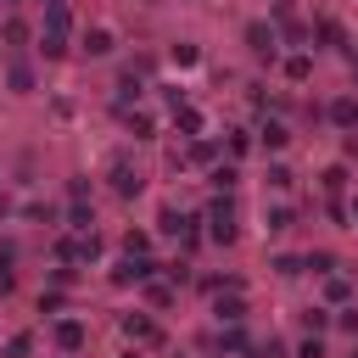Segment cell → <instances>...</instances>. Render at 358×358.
Returning <instances> with one entry per match:
<instances>
[{"mask_svg":"<svg viewBox=\"0 0 358 358\" xmlns=\"http://www.w3.org/2000/svg\"><path fill=\"white\" fill-rule=\"evenodd\" d=\"M179 129H185V134H201V112H196V106H179Z\"/></svg>","mask_w":358,"mask_h":358,"instance_id":"cell-30","label":"cell"},{"mask_svg":"<svg viewBox=\"0 0 358 358\" xmlns=\"http://www.w3.org/2000/svg\"><path fill=\"white\" fill-rule=\"evenodd\" d=\"M330 123L347 129V134H358V95H336L330 101Z\"/></svg>","mask_w":358,"mask_h":358,"instance_id":"cell-5","label":"cell"},{"mask_svg":"<svg viewBox=\"0 0 358 358\" xmlns=\"http://www.w3.org/2000/svg\"><path fill=\"white\" fill-rule=\"evenodd\" d=\"M352 358H358V347H352Z\"/></svg>","mask_w":358,"mask_h":358,"instance_id":"cell-40","label":"cell"},{"mask_svg":"<svg viewBox=\"0 0 358 358\" xmlns=\"http://www.w3.org/2000/svg\"><path fill=\"white\" fill-rule=\"evenodd\" d=\"M151 274H157V263H151V257H129V252H123V263L112 268V285H145Z\"/></svg>","mask_w":358,"mask_h":358,"instance_id":"cell-3","label":"cell"},{"mask_svg":"<svg viewBox=\"0 0 358 358\" xmlns=\"http://www.w3.org/2000/svg\"><path fill=\"white\" fill-rule=\"evenodd\" d=\"M28 352H34V336L22 330V336H11V341H6V352H0V358H28Z\"/></svg>","mask_w":358,"mask_h":358,"instance_id":"cell-26","label":"cell"},{"mask_svg":"<svg viewBox=\"0 0 358 358\" xmlns=\"http://www.w3.org/2000/svg\"><path fill=\"white\" fill-rule=\"evenodd\" d=\"M347 296H352V285H347L341 274H324V302H336V308H341Z\"/></svg>","mask_w":358,"mask_h":358,"instance_id":"cell-22","label":"cell"},{"mask_svg":"<svg viewBox=\"0 0 358 358\" xmlns=\"http://www.w3.org/2000/svg\"><path fill=\"white\" fill-rule=\"evenodd\" d=\"M336 330L358 336V302H341V308H336Z\"/></svg>","mask_w":358,"mask_h":358,"instance_id":"cell-25","label":"cell"},{"mask_svg":"<svg viewBox=\"0 0 358 358\" xmlns=\"http://www.w3.org/2000/svg\"><path fill=\"white\" fill-rule=\"evenodd\" d=\"M123 252H129V257H151V235H145V229H129V235H123Z\"/></svg>","mask_w":358,"mask_h":358,"instance_id":"cell-21","label":"cell"},{"mask_svg":"<svg viewBox=\"0 0 358 358\" xmlns=\"http://www.w3.org/2000/svg\"><path fill=\"white\" fill-rule=\"evenodd\" d=\"M207 229H213V241H218V246H229V241H235V207H229V190L207 207Z\"/></svg>","mask_w":358,"mask_h":358,"instance_id":"cell-1","label":"cell"},{"mask_svg":"<svg viewBox=\"0 0 358 358\" xmlns=\"http://www.w3.org/2000/svg\"><path fill=\"white\" fill-rule=\"evenodd\" d=\"M218 347H224V352H246V336H241V330H235V324H229V330H224V336H218Z\"/></svg>","mask_w":358,"mask_h":358,"instance_id":"cell-33","label":"cell"},{"mask_svg":"<svg viewBox=\"0 0 358 358\" xmlns=\"http://www.w3.org/2000/svg\"><path fill=\"white\" fill-rule=\"evenodd\" d=\"M112 190L117 196H140V173L129 168V157H112Z\"/></svg>","mask_w":358,"mask_h":358,"instance_id":"cell-6","label":"cell"},{"mask_svg":"<svg viewBox=\"0 0 358 358\" xmlns=\"http://www.w3.org/2000/svg\"><path fill=\"white\" fill-rule=\"evenodd\" d=\"M34 50H39V56H45V62H62V56H67V34H56V28H45V34H39V45H34Z\"/></svg>","mask_w":358,"mask_h":358,"instance_id":"cell-12","label":"cell"},{"mask_svg":"<svg viewBox=\"0 0 358 358\" xmlns=\"http://www.w3.org/2000/svg\"><path fill=\"white\" fill-rule=\"evenodd\" d=\"M246 45H252V56L274 62V50H280V28H274V22H246Z\"/></svg>","mask_w":358,"mask_h":358,"instance_id":"cell-2","label":"cell"},{"mask_svg":"<svg viewBox=\"0 0 358 358\" xmlns=\"http://www.w3.org/2000/svg\"><path fill=\"white\" fill-rule=\"evenodd\" d=\"M257 140H263V151H285V145H291V129H285L280 117H268V123L257 129Z\"/></svg>","mask_w":358,"mask_h":358,"instance_id":"cell-10","label":"cell"},{"mask_svg":"<svg viewBox=\"0 0 358 358\" xmlns=\"http://www.w3.org/2000/svg\"><path fill=\"white\" fill-rule=\"evenodd\" d=\"M302 268H308V274H336V257H330V252H308Z\"/></svg>","mask_w":358,"mask_h":358,"instance_id":"cell-24","label":"cell"},{"mask_svg":"<svg viewBox=\"0 0 358 358\" xmlns=\"http://www.w3.org/2000/svg\"><path fill=\"white\" fill-rule=\"evenodd\" d=\"M17 263V241H0V268H11Z\"/></svg>","mask_w":358,"mask_h":358,"instance_id":"cell-36","label":"cell"},{"mask_svg":"<svg viewBox=\"0 0 358 358\" xmlns=\"http://www.w3.org/2000/svg\"><path fill=\"white\" fill-rule=\"evenodd\" d=\"M145 296H151L157 308H168V302H173V291H168V285H151V280H145Z\"/></svg>","mask_w":358,"mask_h":358,"instance_id":"cell-35","label":"cell"},{"mask_svg":"<svg viewBox=\"0 0 358 358\" xmlns=\"http://www.w3.org/2000/svg\"><path fill=\"white\" fill-rule=\"evenodd\" d=\"M252 151V134L246 129H229V157H246Z\"/></svg>","mask_w":358,"mask_h":358,"instance_id":"cell-31","label":"cell"},{"mask_svg":"<svg viewBox=\"0 0 358 358\" xmlns=\"http://www.w3.org/2000/svg\"><path fill=\"white\" fill-rule=\"evenodd\" d=\"M319 185H324L330 196H341V190H347V168H341V162H330V168L319 173Z\"/></svg>","mask_w":358,"mask_h":358,"instance_id":"cell-19","label":"cell"},{"mask_svg":"<svg viewBox=\"0 0 358 358\" xmlns=\"http://www.w3.org/2000/svg\"><path fill=\"white\" fill-rule=\"evenodd\" d=\"M0 39H6V45H22V39H28V22H22V17H6V22H0Z\"/></svg>","mask_w":358,"mask_h":358,"instance_id":"cell-23","label":"cell"},{"mask_svg":"<svg viewBox=\"0 0 358 358\" xmlns=\"http://www.w3.org/2000/svg\"><path fill=\"white\" fill-rule=\"evenodd\" d=\"M140 90H145L140 73H123V78H117V112H129V101H140Z\"/></svg>","mask_w":358,"mask_h":358,"instance_id":"cell-15","label":"cell"},{"mask_svg":"<svg viewBox=\"0 0 358 358\" xmlns=\"http://www.w3.org/2000/svg\"><path fill=\"white\" fill-rule=\"evenodd\" d=\"M168 62H173V67H196V62H201V50L179 39V45H168Z\"/></svg>","mask_w":358,"mask_h":358,"instance_id":"cell-17","label":"cell"},{"mask_svg":"<svg viewBox=\"0 0 358 358\" xmlns=\"http://www.w3.org/2000/svg\"><path fill=\"white\" fill-rule=\"evenodd\" d=\"M296 358H324V341H319V336H308V341H296Z\"/></svg>","mask_w":358,"mask_h":358,"instance_id":"cell-34","label":"cell"},{"mask_svg":"<svg viewBox=\"0 0 358 358\" xmlns=\"http://www.w3.org/2000/svg\"><path fill=\"white\" fill-rule=\"evenodd\" d=\"M6 213H11V201H6V196H0V218H6Z\"/></svg>","mask_w":358,"mask_h":358,"instance_id":"cell-38","label":"cell"},{"mask_svg":"<svg viewBox=\"0 0 358 358\" xmlns=\"http://www.w3.org/2000/svg\"><path fill=\"white\" fill-rule=\"evenodd\" d=\"M11 291H17V274H11V268H0V296H11Z\"/></svg>","mask_w":358,"mask_h":358,"instance_id":"cell-37","label":"cell"},{"mask_svg":"<svg viewBox=\"0 0 358 358\" xmlns=\"http://www.w3.org/2000/svg\"><path fill=\"white\" fill-rule=\"evenodd\" d=\"M213 313H218V324H241V319H246V302H241V291H218Z\"/></svg>","mask_w":358,"mask_h":358,"instance_id":"cell-7","label":"cell"},{"mask_svg":"<svg viewBox=\"0 0 358 358\" xmlns=\"http://www.w3.org/2000/svg\"><path fill=\"white\" fill-rule=\"evenodd\" d=\"M50 336H56V347H62V352H78V347L90 341L84 319H56V330H50Z\"/></svg>","mask_w":358,"mask_h":358,"instance_id":"cell-4","label":"cell"},{"mask_svg":"<svg viewBox=\"0 0 358 358\" xmlns=\"http://www.w3.org/2000/svg\"><path fill=\"white\" fill-rule=\"evenodd\" d=\"M157 229H162V235H185V229H190V218H185V213H173V207H162Z\"/></svg>","mask_w":358,"mask_h":358,"instance_id":"cell-20","label":"cell"},{"mask_svg":"<svg viewBox=\"0 0 358 358\" xmlns=\"http://www.w3.org/2000/svg\"><path fill=\"white\" fill-rule=\"evenodd\" d=\"M213 185H218V190H235V185H241V173H235L229 162H218V168H213Z\"/></svg>","mask_w":358,"mask_h":358,"instance_id":"cell-27","label":"cell"},{"mask_svg":"<svg viewBox=\"0 0 358 358\" xmlns=\"http://www.w3.org/2000/svg\"><path fill=\"white\" fill-rule=\"evenodd\" d=\"M352 218H358V196H352Z\"/></svg>","mask_w":358,"mask_h":358,"instance_id":"cell-39","label":"cell"},{"mask_svg":"<svg viewBox=\"0 0 358 358\" xmlns=\"http://www.w3.org/2000/svg\"><path fill=\"white\" fill-rule=\"evenodd\" d=\"M313 34H319L324 45H336V50H347V56H352V45H347V34H341V22H336V17H319V22H313Z\"/></svg>","mask_w":358,"mask_h":358,"instance_id":"cell-11","label":"cell"},{"mask_svg":"<svg viewBox=\"0 0 358 358\" xmlns=\"http://www.w3.org/2000/svg\"><path fill=\"white\" fill-rule=\"evenodd\" d=\"M0 6H6V0H0Z\"/></svg>","mask_w":358,"mask_h":358,"instance_id":"cell-41","label":"cell"},{"mask_svg":"<svg viewBox=\"0 0 358 358\" xmlns=\"http://www.w3.org/2000/svg\"><path fill=\"white\" fill-rule=\"evenodd\" d=\"M268 190H291V168L285 162H268Z\"/></svg>","mask_w":358,"mask_h":358,"instance_id":"cell-28","label":"cell"},{"mask_svg":"<svg viewBox=\"0 0 358 358\" xmlns=\"http://www.w3.org/2000/svg\"><path fill=\"white\" fill-rule=\"evenodd\" d=\"M123 123H129V134H134V140H151V129H157V123H151V112H123Z\"/></svg>","mask_w":358,"mask_h":358,"instance_id":"cell-18","label":"cell"},{"mask_svg":"<svg viewBox=\"0 0 358 358\" xmlns=\"http://www.w3.org/2000/svg\"><path fill=\"white\" fill-rule=\"evenodd\" d=\"M67 224H73V229H84V235H90V224H95V218H90V207H84V201H73V213H67Z\"/></svg>","mask_w":358,"mask_h":358,"instance_id":"cell-32","label":"cell"},{"mask_svg":"<svg viewBox=\"0 0 358 358\" xmlns=\"http://www.w3.org/2000/svg\"><path fill=\"white\" fill-rule=\"evenodd\" d=\"M285 78H291V84H308V78H313V56H308V50L285 56Z\"/></svg>","mask_w":358,"mask_h":358,"instance_id":"cell-14","label":"cell"},{"mask_svg":"<svg viewBox=\"0 0 358 358\" xmlns=\"http://www.w3.org/2000/svg\"><path fill=\"white\" fill-rule=\"evenodd\" d=\"M6 90H11V95H28V90H34V67H28V62H11V67H6Z\"/></svg>","mask_w":358,"mask_h":358,"instance_id":"cell-13","label":"cell"},{"mask_svg":"<svg viewBox=\"0 0 358 358\" xmlns=\"http://www.w3.org/2000/svg\"><path fill=\"white\" fill-rule=\"evenodd\" d=\"M263 224H268L274 235H280V229H291V207H268V213H263Z\"/></svg>","mask_w":358,"mask_h":358,"instance_id":"cell-29","label":"cell"},{"mask_svg":"<svg viewBox=\"0 0 358 358\" xmlns=\"http://www.w3.org/2000/svg\"><path fill=\"white\" fill-rule=\"evenodd\" d=\"M45 28L67 34V0H45Z\"/></svg>","mask_w":358,"mask_h":358,"instance_id":"cell-16","label":"cell"},{"mask_svg":"<svg viewBox=\"0 0 358 358\" xmlns=\"http://www.w3.org/2000/svg\"><path fill=\"white\" fill-rule=\"evenodd\" d=\"M123 336H129V341H134V347H151V341H157V336H162V330H157V324H151V319H145V313H129V319H123Z\"/></svg>","mask_w":358,"mask_h":358,"instance_id":"cell-8","label":"cell"},{"mask_svg":"<svg viewBox=\"0 0 358 358\" xmlns=\"http://www.w3.org/2000/svg\"><path fill=\"white\" fill-rule=\"evenodd\" d=\"M112 50H117L112 28H84V56H112Z\"/></svg>","mask_w":358,"mask_h":358,"instance_id":"cell-9","label":"cell"}]
</instances>
